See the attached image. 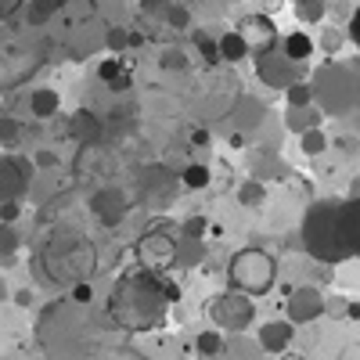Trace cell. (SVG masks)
Instances as JSON below:
<instances>
[{
  "label": "cell",
  "mask_w": 360,
  "mask_h": 360,
  "mask_svg": "<svg viewBox=\"0 0 360 360\" xmlns=\"http://www.w3.org/2000/svg\"><path fill=\"white\" fill-rule=\"evenodd\" d=\"M169 303H176V285L162 278V270H134L115 281L108 295V314L127 332H152L166 321Z\"/></svg>",
  "instance_id": "cell-1"
},
{
  "label": "cell",
  "mask_w": 360,
  "mask_h": 360,
  "mask_svg": "<svg viewBox=\"0 0 360 360\" xmlns=\"http://www.w3.org/2000/svg\"><path fill=\"white\" fill-rule=\"evenodd\" d=\"M303 242L321 263L353 259L360 242L356 195H349V202H317L303 220Z\"/></svg>",
  "instance_id": "cell-2"
},
{
  "label": "cell",
  "mask_w": 360,
  "mask_h": 360,
  "mask_svg": "<svg viewBox=\"0 0 360 360\" xmlns=\"http://www.w3.org/2000/svg\"><path fill=\"white\" fill-rule=\"evenodd\" d=\"M40 266L44 274L54 281V285H72V281H83L94 274L98 266V252H94V242L76 231H58L47 238V245L40 252Z\"/></svg>",
  "instance_id": "cell-3"
},
{
  "label": "cell",
  "mask_w": 360,
  "mask_h": 360,
  "mask_svg": "<svg viewBox=\"0 0 360 360\" xmlns=\"http://www.w3.org/2000/svg\"><path fill=\"white\" fill-rule=\"evenodd\" d=\"M231 281L234 288H242L245 295H263L274 288V259H270L263 249H242L231 259Z\"/></svg>",
  "instance_id": "cell-4"
},
{
  "label": "cell",
  "mask_w": 360,
  "mask_h": 360,
  "mask_svg": "<svg viewBox=\"0 0 360 360\" xmlns=\"http://www.w3.org/2000/svg\"><path fill=\"white\" fill-rule=\"evenodd\" d=\"M256 310L245 295H220L213 303V321L220 328H231V332H242L245 324H252Z\"/></svg>",
  "instance_id": "cell-5"
},
{
  "label": "cell",
  "mask_w": 360,
  "mask_h": 360,
  "mask_svg": "<svg viewBox=\"0 0 360 360\" xmlns=\"http://www.w3.org/2000/svg\"><path fill=\"white\" fill-rule=\"evenodd\" d=\"M144 270H166L173 259H176V245H173V238L166 231H152V234H144L141 238V249H137Z\"/></svg>",
  "instance_id": "cell-6"
},
{
  "label": "cell",
  "mask_w": 360,
  "mask_h": 360,
  "mask_svg": "<svg viewBox=\"0 0 360 360\" xmlns=\"http://www.w3.org/2000/svg\"><path fill=\"white\" fill-rule=\"evenodd\" d=\"M238 33H242L249 54H263V51H270V47H278V29H274V22H270L266 15L245 18L242 25H238Z\"/></svg>",
  "instance_id": "cell-7"
},
{
  "label": "cell",
  "mask_w": 360,
  "mask_h": 360,
  "mask_svg": "<svg viewBox=\"0 0 360 360\" xmlns=\"http://www.w3.org/2000/svg\"><path fill=\"white\" fill-rule=\"evenodd\" d=\"M25 191V169L18 159H0V202L4 198H22Z\"/></svg>",
  "instance_id": "cell-8"
},
{
  "label": "cell",
  "mask_w": 360,
  "mask_h": 360,
  "mask_svg": "<svg viewBox=\"0 0 360 360\" xmlns=\"http://www.w3.org/2000/svg\"><path fill=\"white\" fill-rule=\"evenodd\" d=\"M292 342V321H270L259 328V346L266 353H281Z\"/></svg>",
  "instance_id": "cell-9"
},
{
  "label": "cell",
  "mask_w": 360,
  "mask_h": 360,
  "mask_svg": "<svg viewBox=\"0 0 360 360\" xmlns=\"http://www.w3.org/2000/svg\"><path fill=\"white\" fill-rule=\"evenodd\" d=\"M72 137L79 144H101L105 137V127H101V119L94 112H76L72 115Z\"/></svg>",
  "instance_id": "cell-10"
},
{
  "label": "cell",
  "mask_w": 360,
  "mask_h": 360,
  "mask_svg": "<svg viewBox=\"0 0 360 360\" xmlns=\"http://www.w3.org/2000/svg\"><path fill=\"white\" fill-rule=\"evenodd\" d=\"M94 213L101 217V224H119L127 213V198L115 191H98L94 195Z\"/></svg>",
  "instance_id": "cell-11"
},
{
  "label": "cell",
  "mask_w": 360,
  "mask_h": 360,
  "mask_svg": "<svg viewBox=\"0 0 360 360\" xmlns=\"http://www.w3.org/2000/svg\"><path fill=\"white\" fill-rule=\"evenodd\" d=\"M278 51L285 58H292V62H307L314 54V40L307 33H288V37H278Z\"/></svg>",
  "instance_id": "cell-12"
},
{
  "label": "cell",
  "mask_w": 360,
  "mask_h": 360,
  "mask_svg": "<svg viewBox=\"0 0 360 360\" xmlns=\"http://www.w3.org/2000/svg\"><path fill=\"white\" fill-rule=\"evenodd\" d=\"M98 76H101V83H105V86H112V90H127V86L134 83L130 69H127L123 62H119V58H108V62H101Z\"/></svg>",
  "instance_id": "cell-13"
},
{
  "label": "cell",
  "mask_w": 360,
  "mask_h": 360,
  "mask_svg": "<svg viewBox=\"0 0 360 360\" xmlns=\"http://www.w3.org/2000/svg\"><path fill=\"white\" fill-rule=\"evenodd\" d=\"M217 51H220V62H242V58L249 54V47H245V40H242V33H224L220 40H217Z\"/></svg>",
  "instance_id": "cell-14"
},
{
  "label": "cell",
  "mask_w": 360,
  "mask_h": 360,
  "mask_svg": "<svg viewBox=\"0 0 360 360\" xmlns=\"http://www.w3.org/2000/svg\"><path fill=\"white\" fill-rule=\"evenodd\" d=\"M29 108H33L37 119H51L62 108V98H58V90H37V94L29 98Z\"/></svg>",
  "instance_id": "cell-15"
},
{
  "label": "cell",
  "mask_w": 360,
  "mask_h": 360,
  "mask_svg": "<svg viewBox=\"0 0 360 360\" xmlns=\"http://www.w3.org/2000/svg\"><path fill=\"white\" fill-rule=\"evenodd\" d=\"M314 314H321V295L303 288V292H295V307H292V317L295 321H310Z\"/></svg>",
  "instance_id": "cell-16"
},
{
  "label": "cell",
  "mask_w": 360,
  "mask_h": 360,
  "mask_svg": "<svg viewBox=\"0 0 360 360\" xmlns=\"http://www.w3.org/2000/svg\"><path fill=\"white\" fill-rule=\"evenodd\" d=\"M288 127L295 134H303V130L317 127V115L310 112V105H288Z\"/></svg>",
  "instance_id": "cell-17"
},
{
  "label": "cell",
  "mask_w": 360,
  "mask_h": 360,
  "mask_svg": "<svg viewBox=\"0 0 360 360\" xmlns=\"http://www.w3.org/2000/svg\"><path fill=\"white\" fill-rule=\"evenodd\" d=\"M324 148H328V137H324V130H321V127L303 130V152H307V155H321Z\"/></svg>",
  "instance_id": "cell-18"
},
{
  "label": "cell",
  "mask_w": 360,
  "mask_h": 360,
  "mask_svg": "<svg viewBox=\"0 0 360 360\" xmlns=\"http://www.w3.org/2000/svg\"><path fill=\"white\" fill-rule=\"evenodd\" d=\"M295 11L303 22H321L324 18V0H295Z\"/></svg>",
  "instance_id": "cell-19"
},
{
  "label": "cell",
  "mask_w": 360,
  "mask_h": 360,
  "mask_svg": "<svg viewBox=\"0 0 360 360\" xmlns=\"http://www.w3.org/2000/svg\"><path fill=\"white\" fill-rule=\"evenodd\" d=\"M18 141H22V127L15 123V119H0V144L4 148H18Z\"/></svg>",
  "instance_id": "cell-20"
},
{
  "label": "cell",
  "mask_w": 360,
  "mask_h": 360,
  "mask_svg": "<svg viewBox=\"0 0 360 360\" xmlns=\"http://www.w3.org/2000/svg\"><path fill=\"white\" fill-rule=\"evenodd\" d=\"M54 11H58V0H33V8H29V22H33V25H44Z\"/></svg>",
  "instance_id": "cell-21"
},
{
  "label": "cell",
  "mask_w": 360,
  "mask_h": 360,
  "mask_svg": "<svg viewBox=\"0 0 360 360\" xmlns=\"http://www.w3.org/2000/svg\"><path fill=\"white\" fill-rule=\"evenodd\" d=\"M180 180H184V188L198 191V188H205V184H209V169L195 162V166H188V169H184V176H180Z\"/></svg>",
  "instance_id": "cell-22"
},
{
  "label": "cell",
  "mask_w": 360,
  "mask_h": 360,
  "mask_svg": "<svg viewBox=\"0 0 360 360\" xmlns=\"http://www.w3.org/2000/svg\"><path fill=\"white\" fill-rule=\"evenodd\" d=\"M69 299H72L76 307H86L90 299H94V288H90V281H86V278H83V281H72V285H69Z\"/></svg>",
  "instance_id": "cell-23"
},
{
  "label": "cell",
  "mask_w": 360,
  "mask_h": 360,
  "mask_svg": "<svg viewBox=\"0 0 360 360\" xmlns=\"http://www.w3.org/2000/svg\"><path fill=\"white\" fill-rule=\"evenodd\" d=\"M285 90H288V105H310L314 101V90L307 83H288Z\"/></svg>",
  "instance_id": "cell-24"
},
{
  "label": "cell",
  "mask_w": 360,
  "mask_h": 360,
  "mask_svg": "<svg viewBox=\"0 0 360 360\" xmlns=\"http://www.w3.org/2000/svg\"><path fill=\"white\" fill-rule=\"evenodd\" d=\"M195 44H198V51L209 58V62H220V51H217V40L213 37H205V33H195Z\"/></svg>",
  "instance_id": "cell-25"
},
{
  "label": "cell",
  "mask_w": 360,
  "mask_h": 360,
  "mask_svg": "<svg viewBox=\"0 0 360 360\" xmlns=\"http://www.w3.org/2000/svg\"><path fill=\"white\" fill-rule=\"evenodd\" d=\"M220 335L217 332H205V335H198V353H220Z\"/></svg>",
  "instance_id": "cell-26"
},
{
  "label": "cell",
  "mask_w": 360,
  "mask_h": 360,
  "mask_svg": "<svg viewBox=\"0 0 360 360\" xmlns=\"http://www.w3.org/2000/svg\"><path fill=\"white\" fill-rule=\"evenodd\" d=\"M238 198H242L245 205H256V202H263V184H245Z\"/></svg>",
  "instance_id": "cell-27"
},
{
  "label": "cell",
  "mask_w": 360,
  "mask_h": 360,
  "mask_svg": "<svg viewBox=\"0 0 360 360\" xmlns=\"http://www.w3.org/2000/svg\"><path fill=\"white\" fill-rule=\"evenodd\" d=\"M8 227H11V224H0V252H4V256L15 252V234H11Z\"/></svg>",
  "instance_id": "cell-28"
},
{
  "label": "cell",
  "mask_w": 360,
  "mask_h": 360,
  "mask_svg": "<svg viewBox=\"0 0 360 360\" xmlns=\"http://www.w3.org/2000/svg\"><path fill=\"white\" fill-rule=\"evenodd\" d=\"M127 37H130L127 29H112V33H108V47L112 51H123L127 47Z\"/></svg>",
  "instance_id": "cell-29"
},
{
  "label": "cell",
  "mask_w": 360,
  "mask_h": 360,
  "mask_svg": "<svg viewBox=\"0 0 360 360\" xmlns=\"http://www.w3.org/2000/svg\"><path fill=\"white\" fill-rule=\"evenodd\" d=\"M25 4V0H0V18H8V15H15L18 8Z\"/></svg>",
  "instance_id": "cell-30"
},
{
  "label": "cell",
  "mask_w": 360,
  "mask_h": 360,
  "mask_svg": "<svg viewBox=\"0 0 360 360\" xmlns=\"http://www.w3.org/2000/svg\"><path fill=\"white\" fill-rule=\"evenodd\" d=\"M37 166L40 169H51V166H58V155L54 152H37Z\"/></svg>",
  "instance_id": "cell-31"
},
{
  "label": "cell",
  "mask_w": 360,
  "mask_h": 360,
  "mask_svg": "<svg viewBox=\"0 0 360 360\" xmlns=\"http://www.w3.org/2000/svg\"><path fill=\"white\" fill-rule=\"evenodd\" d=\"M162 65H166V69H173V65H176V69H184V58H180V54H166V58H162Z\"/></svg>",
  "instance_id": "cell-32"
},
{
  "label": "cell",
  "mask_w": 360,
  "mask_h": 360,
  "mask_svg": "<svg viewBox=\"0 0 360 360\" xmlns=\"http://www.w3.org/2000/svg\"><path fill=\"white\" fill-rule=\"evenodd\" d=\"M202 231H205V220H191L188 224V234H202Z\"/></svg>",
  "instance_id": "cell-33"
},
{
  "label": "cell",
  "mask_w": 360,
  "mask_h": 360,
  "mask_svg": "<svg viewBox=\"0 0 360 360\" xmlns=\"http://www.w3.org/2000/svg\"><path fill=\"white\" fill-rule=\"evenodd\" d=\"M349 44H356V15L349 18Z\"/></svg>",
  "instance_id": "cell-34"
}]
</instances>
